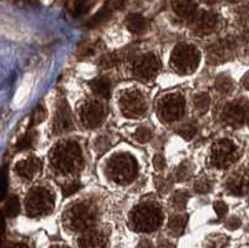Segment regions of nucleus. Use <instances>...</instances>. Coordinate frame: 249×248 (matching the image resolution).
I'll return each instance as SVG.
<instances>
[{"label":"nucleus","instance_id":"nucleus-1","mask_svg":"<svg viewBox=\"0 0 249 248\" xmlns=\"http://www.w3.org/2000/svg\"><path fill=\"white\" fill-rule=\"evenodd\" d=\"M97 212L91 203L81 202L71 206L64 214V225L74 232H84L96 222Z\"/></svg>","mask_w":249,"mask_h":248},{"label":"nucleus","instance_id":"nucleus-2","mask_svg":"<svg viewBox=\"0 0 249 248\" xmlns=\"http://www.w3.org/2000/svg\"><path fill=\"white\" fill-rule=\"evenodd\" d=\"M163 221V213L156 205H141L130 214V225L135 231L150 232L160 229Z\"/></svg>","mask_w":249,"mask_h":248},{"label":"nucleus","instance_id":"nucleus-3","mask_svg":"<svg viewBox=\"0 0 249 248\" xmlns=\"http://www.w3.org/2000/svg\"><path fill=\"white\" fill-rule=\"evenodd\" d=\"M51 162L61 173H72L80 169L81 153L75 142H64L54 150Z\"/></svg>","mask_w":249,"mask_h":248},{"label":"nucleus","instance_id":"nucleus-4","mask_svg":"<svg viewBox=\"0 0 249 248\" xmlns=\"http://www.w3.org/2000/svg\"><path fill=\"white\" fill-rule=\"evenodd\" d=\"M26 213L30 217H41L54 209V195L43 187H36L29 192L25 201Z\"/></svg>","mask_w":249,"mask_h":248},{"label":"nucleus","instance_id":"nucleus-5","mask_svg":"<svg viewBox=\"0 0 249 248\" xmlns=\"http://www.w3.org/2000/svg\"><path fill=\"white\" fill-rule=\"evenodd\" d=\"M108 175L119 183L130 182L137 173V164L135 158L128 155H117L110 161L107 167Z\"/></svg>","mask_w":249,"mask_h":248},{"label":"nucleus","instance_id":"nucleus-6","mask_svg":"<svg viewBox=\"0 0 249 248\" xmlns=\"http://www.w3.org/2000/svg\"><path fill=\"white\" fill-rule=\"evenodd\" d=\"M171 62L178 73H192L198 66L199 53L193 46L179 44L173 51Z\"/></svg>","mask_w":249,"mask_h":248},{"label":"nucleus","instance_id":"nucleus-7","mask_svg":"<svg viewBox=\"0 0 249 248\" xmlns=\"http://www.w3.org/2000/svg\"><path fill=\"white\" fill-rule=\"evenodd\" d=\"M238 158V151L235 145L230 140H222L213 147L212 162L217 167H228Z\"/></svg>","mask_w":249,"mask_h":248},{"label":"nucleus","instance_id":"nucleus-8","mask_svg":"<svg viewBox=\"0 0 249 248\" xmlns=\"http://www.w3.org/2000/svg\"><path fill=\"white\" fill-rule=\"evenodd\" d=\"M121 109L130 117H137L146 111L144 97L137 91L126 93L121 99Z\"/></svg>","mask_w":249,"mask_h":248},{"label":"nucleus","instance_id":"nucleus-9","mask_svg":"<svg viewBox=\"0 0 249 248\" xmlns=\"http://www.w3.org/2000/svg\"><path fill=\"white\" fill-rule=\"evenodd\" d=\"M107 242V233L102 229H96V227H91L82 232L77 241L80 248H105Z\"/></svg>","mask_w":249,"mask_h":248},{"label":"nucleus","instance_id":"nucleus-10","mask_svg":"<svg viewBox=\"0 0 249 248\" xmlns=\"http://www.w3.org/2000/svg\"><path fill=\"white\" fill-rule=\"evenodd\" d=\"M160 113H161V117H163L167 121H175L178 120L184 111V99L179 95H171L163 102L160 107Z\"/></svg>","mask_w":249,"mask_h":248},{"label":"nucleus","instance_id":"nucleus-11","mask_svg":"<svg viewBox=\"0 0 249 248\" xmlns=\"http://www.w3.org/2000/svg\"><path fill=\"white\" fill-rule=\"evenodd\" d=\"M81 120L88 127H97L104 120V109L99 102H88L81 109Z\"/></svg>","mask_w":249,"mask_h":248},{"label":"nucleus","instance_id":"nucleus-12","mask_svg":"<svg viewBox=\"0 0 249 248\" xmlns=\"http://www.w3.org/2000/svg\"><path fill=\"white\" fill-rule=\"evenodd\" d=\"M159 71V60L156 59L155 55H146L139 60L135 66V74L140 79L147 80L151 79Z\"/></svg>","mask_w":249,"mask_h":248},{"label":"nucleus","instance_id":"nucleus-13","mask_svg":"<svg viewBox=\"0 0 249 248\" xmlns=\"http://www.w3.org/2000/svg\"><path fill=\"white\" fill-rule=\"evenodd\" d=\"M41 170V161L36 157H28L19 161L15 166V171L20 177L33 180Z\"/></svg>","mask_w":249,"mask_h":248},{"label":"nucleus","instance_id":"nucleus-14","mask_svg":"<svg viewBox=\"0 0 249 248\" xmlns=\"http://www.w3.org/2000/svg\"><path fill=\"white\" fill-rule=\"evenodd\" d=\"M72 129V118H71L70 109L65 101H62L59 105V109L56 111L54 122V131L56 134L66 133V131Z\"/></svg>","mask_w":249,"mask_h":248},{"label":"nucleus","instance_id":"nucleus-15","mask_svg":"<svg viewBox=\"0 0 249 248\" xmlns=\"http://www.w3.org/2000/svg\"><path fill=\"white\" fill-rule=\"evenodd\" d=\"M244 117H246V111H244V109L241 105L231 104L224 110V118H226V121L234 127L241 126L244 121Z\"/></svg>","mask_w":249,"mask_h":248},{"label":"nucleus","instance_id":"nucleus-16","mask_svg":"<svg viewBox=\"0 0 249 248\" xmlns=\"http://www.w3.org/2000/svg\"><path fill=\"white\" fill-rule=\"evenodd\" d=\"M217 24V17L213 13L204 12L196 20V28L199 33H210Z\"/></svg>","mask_w":249,"mask_h":248},{"label":"nucleus","instance_id":"nucleus-17","mask_svg":"<svg viewBox=\"0 0 249 248\" xmlns=\"http://www.w3.org/2000/svg\"><path fill=\"white\" fill-rule=\"evenodd\" d=\"M228 187L234 195H243L249 189V177L243 173L234 176L228 182Z\"/></svg>","mask_w":249,"mask_h":248},{"label":"nucleus","instance_id":"nucleus-18","mask_svg":"<svg viewBox=\"0 0 249 248\" xmlns=\"http://www.w3.org/2000/svg\"><path fill=\"white\" fill-rule=\"evenodd\" d=\"M147 26L146 19L141 14H131L127 18V29L133 34H141Z\"/></svg>","mask_w":249,"mask_h":248},{"label":"nucleus","instance_id":"nucleus-19","mask_svg":"<svg viewBox=\"0 0 249 248\" xmlns=\"http://www.w3.org/2000/svg\"><path fill=\"white\" fill-rule=\"evenodd\" d=\"M175 12L183 18H191L196 12V4L191 0H179L173 5Z\"/></svg>","mask_w":249,"mask_h":248},{"label":"nucleus","instance_id":"nucleus-20","mask_svg":"<svg viewBox=\"0 0 249 248\" xmlns=\"http://www.w3.org/2000/svg\"><path fill=\"white\" fill-rule=\"evenodd\" d=\"M91 90L100 97L107 99L110 96V84L105 79H95L90 82Z\"/></svg>","mask_w":249,"mask_h":248},{"label":"nucleus","instance_id":"nucleus-21","mask_svg":"<svg viewBox=\"0 0 249 248\" xmlns=\"http://www.w3.org/2000/svg\"><path fill=\"white\" fill-rule=\"evenodd\" d=\"M187 221H188V217L186 214H179V216H175L170 220L168 222V229H170L171 233L178 236L183 232L184 227L187 225Z\"/></svg>","mask_w":249,"mask_h":248},{"label":"nucleus","instance_id":"nucleus-22","mask_svg":"<svg viewBox=\"0 0 249 248\" xmlns=\"http://www.w3.org/2000/svg\"><path fill=\"white\" fill-rule=\"evenodd\" d=\"M227 49L228 46L224 45V42L221 44H217V45H213L212 48L208 51V59L212 62H221L224 61L227 57Z\"/></svg>","mask_w":249,"mask_h":248},{"label":"nucleus","instance_id":"nucleus-23","mask_svg":"<svg viewBox=\"0 0 249 248\" xmlns=\"http://www.w3.org/2000/svg\"><path fill=\"white\" fill-rule=\"evenodd\" d=\"M20 212V202L17 196H12L5 203L4 213L6 217H17Z\"/></svg>","mask_w":249,"mask_h":248},{"label":"nucleus","instance_id":"nucleus-24","mask_svg":"<svg viewBox=\"0 0 249 248\" xmlns=\"http://www.w3.org/2000/svg\"><path fill=\"white\" fill-rule=\"evenodd\" d=\"M35 138H36V134L34 131H29L26 133L23 137L20 138L19 142L17 145V150L18 151H24V150L30 149L35 142Z\"/></svg>","mask_w":249,"mask_h":248},{"label":"nucleus","instance_id":"nucleus-25","mask_svg":"<svg viewBox=\"0 0 249 248\" xmlns=\"http://www.w3.org/2000/svg\"><path fill=\"white\" fill-rule=\"evenodd\" d=\"M217 90L222 94H230L233 90V81L230 76L221 75L215 82Z\"/></svg>","mask_w":249,"mask_h":248},{"label":"nucleus","instance_id":"nucleus-26","mask_svg":"<svg viewBox=\"0 0 249 248\" xmlns=\"http://www.w3.org/2000/svg\"><path fill=\"white\" fill-rule=\"evenodd\" d=\"M9 186V175L8 166H4L0 170V201H3L6 197Z\"/></svg>","mask_w":249,"mask_h":248},{"label":"nucleus","instance_id":"nucleus-27","mask_svg":"<svg viewBox=\"0 0 249 248\" xmlns=\"http://www.w3.org/2000/svg\"><path fill=\"white\" fill-rule=\"evenodd\" d=\"M193 102H195L196 109H197L199 113H206V111L210 109L211 99L207 94H199V95L196 96Z\"/></svg>","mask_w":249,"mask_h":248},{"label":"nucleus","instance_id":"nucleus-28","mask_svg":"<svg viewBox=\"0 0 249 248\" xmlns=\"http://www.w3.org/2000/svg\"><path fill=\"white\" fill-rule=\"evenodd\" d=\"M110 14H111L110 12H107L105 8H102L100 12H97L96 14L91 18L90 21L88 23V26L89 28H95V26L100 25V24L104 23L105 20H107V18L110 17Z\"/></svg>","mask_w":249,"mask_h":248},{"label":"nucleus","instance_id":"nucleus-29","mask_svg":"<svg viewBox=\"0 0 249 248\" xmlns=\"http://www.w3.org/2000/svg\"><path fill=\"white\" fill-rule=\"evenodd\" d=\"M48 116L45 107L43 105H39L34 110V113L31 114V126H35V125H39L44 121Z\"/></svg>","mask_w":249,"mask_h":248},{"label":"nucleus","instance_id":"nucleus-30","mask_svg":"<svg viewBox=\"0 0 249 248\" xmlns=\"http://www.w3.org/2000/svg\"><path fill=\"white\" fill-rule=\"evenodd\" d=\"M177 134H178L181 137H183L184 140H192L193 137L197 134V127L195 125H184L181 129L177 130Z\"/></svg>","mask_w":249,"mask_h":248},{"label":"nucleus","instance_id":"nucleus-31","mask_svg":"<svg viewBox=\"0 0 249 248\" xmlns=\"http://www.w3.org/2000/svg\"><path fill=\"white\" fill-rule=\"evenodd\" d=\"M151 137H152V133L147 127H139L136 133H135V138L140 144H144V142L150 141Z\"/></svg>","mask_w":249,"mask_h":248},{"label":"nucleus","instance_id":"nucleus-32","mask_svg":"<svg viewBox=\"0 0 249 248\" xmlns=\"http://www.w3.org/2000/svg\"><path fill=\"white\" fill-rule=\"evenodd\" d=\"M187 200H188V196H187L186 192H176L175 196H173V206H175V209L177 210H182L184 209V206H186L187 203Z\"/></svg>","mask_w":249,"mask_h":248},{"label":"nucleus","instance_id":"nucleus-33","mask_svg":"<svg viewBox=\"0 0 249 248\" xmlns=\"http://www.w3.org/2000/svg\"><path fill=\"white\" fill-rule=\"evenodd\" d=\"M191 175V167L186 164L179 165V167L176 171V178L178 181H184L190 177Z\"/></svg>","mask_w":249,"mask_h":248},{"label":"nucleus","instance_id":"nucleus-34","mask_svg":"<svg viewBox=\"0 0 249 248\" xmlns=\"http://www.w3.org/2000/svg\"><path fill=\"white\" fill-rule=\"evenodd\" d=\"M80 187H81L80 182H77V181H72L71 183H68V185H65V186H62V189H61L62 195L65 196V197L71 196L72 193H75L76 191H79Z\"/></svg>","mask_w":249,"mask_h":248},{"label":"nucleus","instance_id":"nucleus-35","mask_svg":"<svg viewBox=\"0 0 249 248\" xmlns=\"http://www.w3.org/2000/svg\"><path fill=\"white\" fill-rule=\"evenodd\" d=\"M117 64V57L116 55H105L102 57L101 61H100V66L102 69H110Z\"/></svg>","mask_w":249,"mask_h":248},{"label":"nucleus","instance_id":"nucleus-36","mask_svg":"<svg viewBox=\"0 0 249 248\" xmlns=\"http://www.w3.org/2000/svg\"><path fill=\"white\" fill-rule=\"evenodd\" d=\"M89 9V0H76L75 1V15L84 14Z\"/></svg>","mask_w":249,"mask_h":248},{"label":"nucleus","instance_id":"nucleus-37","mask_svg":"<svg viewBox=\"0 0 249 248\" xmlns=\"http://www.w3.org/2000/svg\"><path fill=\"white\" fill-rule=\"evenodd\" d=\"M195 190L198 192V193H207V192L211 191V183L206 180H201L196 183Z\"/></svg>","mask_w":249,"mask_h":248},{"label":"nucleus","instance_id":"nucleus-38","mask_svg":"<svg viewBox=\"0 0 249 248\" xmlns=\"http://www.w3.org/2000/svg\"><path fill=\"white\" fill-rule=\"evenodd\" d=\"M214 211L218 214V217H223L228 212V206L223 201H217V202H214Z\"/></svg>","mask_w":249,"mask_h":248},{"label":"nucleus","instance_id":"nucleus-39","mask_svg":"<svg viewBox=\"0 0 249 248\" xmlns=\"http://www.w3.org/2000/svg\"><path fill=\"white\" fill-rule=\"evenodd\" d=\"M122 4H124V0H107L105 5H104V8H105L107 12L112 13L115 12L116 9L121 8Z\"/></svg>","mask_w":249,"mask_h":248},{"label":"nucleus","instance_id":"nucleus-40","mask_svg":"<svg viewBox=\"0 0 249 248\" xmlns=\"http://www.w3.org/2000/svg\"><path fill=\"white\" fill-rule=\"evenodd\" d=\"M156 186L159 189L160 192H167L170 190L171 182L167 180H164L162 177H157L156 178Z\"/></svg>","mask_w":249,"mask_h":248},{"label":"nucleus","instance_id":"nucleus-41","mask_svg":"<svg viewBox=\"0 0 249 248\" xmlns=\"http://www.w3.org/2000/svg\"><path fill=\"white\" fill-rule=\"evenodd\" d=\"M153 165H155V169L157 171H162L166 167V160L162 155H156L153 158Z\"/></svg>","mask_w":249,"mask_h":248},{"label":"nucleus","instance_id":"nucleus-42","mask_svg":"<svg viewBox=\"0 0 249 248\" xmlns=\"http://www.w3.org/2000/svg\"><path fill=\"white\" fill-rule=\"evenodd\" d=\"M4 238H5V220H4V214L0 213V248H3Z\"/></svg>","mask_w":249,"mask_h":248},{"label":"nucleus","instance_id":"nucleus-43","mask_svg":"<svg viewBox=\"0 0 249 248\" xmlns=\"http://www.w3.org/2000/svg\"><path fill=\"white\" fill-rule=\"evenodd\" d=\"M239 226H241V221L238 220L237 217L230 218L228 222H227V227H228L230 229H237Z\"/></svg>","mask_w":249,"mask_h":248},{"label":"nucleus","instance_id":"nucleus-44","mask_svg":"<svg viewBox=\"0 0 249 248\" xmlns=\"http://www.w3.org/2000/svg\"><path fill=\"white\" fill-rule=\"evenodd\" d=\"M5 248H29V246L25 245V243H21V242H14V243H10V245H8Z\"/></svg>","mask_w":249,"mask_h":248},{"label":"nucleus","instance_id":"nucleus-45","mask_svg":"<svg viewBox=\"0 0 249 248\" xmlns=\"http://www.w3.org/2000/svg\"><path fill=\"white\" fill-rule=\"evenodd\" d=\"M137 248H153V246H152V243L150 242V241H142L141 243H140L139 245V247Z\"/></svg>","mask_w":249,"mask_h":248},{"label":"nucleus","instance_id":"nucleus-46","mask_svg":"<svg viewBox=\"0 0 249 248\" xmlns=\"http://www.w3.org/2000/svg\"><path fill=\"white\" fill-rule=\"evenodd\" d=\"M243 85H244V88H246L247 90H249V73L247 74L246 77H244V80H243Z\"/></svg>","mask_w":249,"mask_h":248},{"label":"nucleus","instance_id":"nucleus-47","mask_svg":"<svg viewBox=\"0 0 249 248\" xmlns=\"http://www.w3.org/2000/svg\"><path fill=\"white\" fill-rule=\"evenodd\" d=\"M50 248H69L66 246H54V247H50Z\"/></svg>","mask_w":249,"mask_h":248},{"label":"nucleus","instance_id":"nucleus-48","mask_svg":"<svg viewBox=\"0 0 249 248\" xmlns=\"http://www.w3.org/2000/svg\"><path fill=\"white\" fill-rule=\"evenodd\" d=\"M248 125H249V118H248Z\"/></svg>","mask_w":249,"mask_h":248}]
</instances>
